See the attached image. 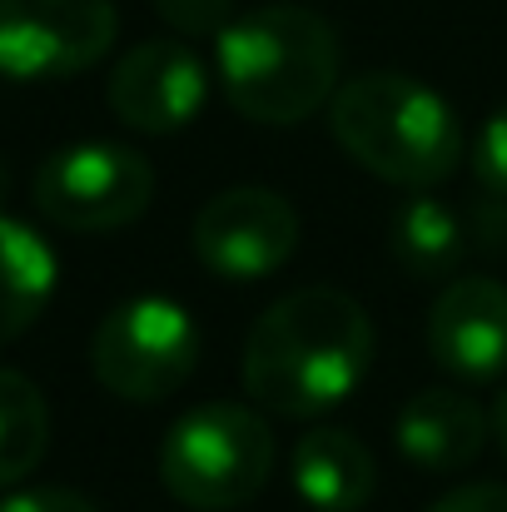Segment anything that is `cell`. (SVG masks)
<instances>
[{"label":"cell","mask_w":507,"mask_h":512,"mask_svg":"<svg viewBox=\"0 0 507 512\" xmlns=\"http://www.w3.org/2000/svg\"><path fill=\"white\" fill-rule=\"evenodd\" d=\"M373 363V324L343 289H294L259 314L244 343V388L264 413L314 418L338 408Z\"/></svg>","instance_id":"cell-1"},{"label":"cell","mask_w":507,"mask_h":512,"mask_svg":"<svg viewBox=\"0 0 507 512\" xmlns=\"http://www.w3.org/2000/svg\"><path fill=\"white\" fill-rule=\"evenodd\" d=\"M5 184H10V174H5V160H0V204H5Z\"/></svg>","instance_id":"cell-22"},{"label":"cell","mask_w":507,"mask_h":512,"mask_svg":"<svg viewBox=\"0 0 507 512\" xmlns=\"http://www.w3.org/2000/svg\"><path fill=\"white\" fill-rule=\"evenodd\" d=\"M388 254L398 259V269L408 279H453L463 254H468V229L463 219L433 199V194H413L398 214H393V229H388Z\"/></svg>","instance_id":"cell-14"},{"label":"cell","mask_w":507,"mask_h":512,"mask_svg":"<svg viewBox=\"0 0 507 512\" xmlns=\"http://www.w3.org/2000/svg\"><path fill=\"white\" fill-rule=\"evenodd\" d=\"M493 204H483L478 214H473V224H488V229H473V239L478 244H488V249H498V254H507V209H498L503 199L498 194H488Z\"/></svg>","instance_id":"cell-20"},{"label":"cell","mask_w":507,"mask_h":512,"mask_svg":"<svg viewBox=\"0 0 507 512\" xmlns=\"http://www.w3.org/2000/svg\"><path fill=\"white\" fill-rule=\"evenodd\" d=\"M329 130L353 165L403 189L453 179L468 150L453 105L403 70H363L343 80L329 100Z\"/></svg>","instance_id":"cell-3"},{"label":"cell","mask_w":507,"mask_h":512,"mask_svg":"<svg viewBox=\"0 0 507 512\" xmlns=\"http://www.w3.org/2000/svg\"><path fill=\"white\" fill-rule=\"evenodd\" d=\"M155 10L169 30H179L189 40H199V35L219 40V30L234 20V0H155Z\"/></svg>","instance_id":"cell-17"},{"label":"cell","mask_w":507,"mask_h":512,"mask_svg":"<svg viewBox=\"0 0 507 512\" xmlns=\"http://www.w3.org/2000/svg\"><path fill=\"white\" fill-rule=\"evenodd\" d=\"M294 488L314 512H358L378 488V463L363 438L338 423H319L294 448Z\"/></svg>","instance_id":"cell-12"},{"label":"cell","mask_w":507,"mask_h":512,"mask_svg":"<svg viewBox=\"0 0 507 512\" xmlns=\"http://www.w3.org/2000/svg\"><path fill=\"white\" fill-rule=\"evenodd\" d=\"M473 174L488 194L507 199V105H498L488 115V125L473 140Z\"/></svg>","instance_id":"cell-16"},{"label":"cell","mask_w":507,"mask_h":512,"mask_svg":"<svg viewBox=\"0 0 507 512\" xmlns=\"http://www.w3.org/2000/svg\"><path fill=\"white\" fill-rule=\"evenodd\" d=\"M274 473V428L249 403H199L160 443V483L194 512L244 508Z\"/></svg>","instance_id":"cell-4"},{"label":"cell","mask_w":507,"mask_h":512,"mask_svg":"<svg viewBox=\"0 0 507 512\" xmlns=\"http://www.w3.org/2000/svg\"><path fill=\"white\" fill-rule=\"evenodd\" d=\"M194 363L199 324L160 294L115 304L90 339V368L100 388H110L125 403H165L169 393L184 388Z\"/></svg>","instance_id":"cell-5"},{"label":"cell","mask_w":507,"mask_h":512,"mask_svg":"<svg viewBox=\"0 0 507 512\" xmlns=\"http://www.w3.org/2000/svg\"><path fill=\"white\" fill-rule=\"evenodd\" d=\"M0 512H100L85 493L75 488H25V493H10Z\"/></svg>","instance_id":"cell-18"},{"label":"cell","mask_w":507,"mask_h":512,"mask_svg":"<svg viewBox=\"0 0 507 512\" xmlns=\"http://www.w3.org/2000/svg\"><path fill=\"white\" fill-rule=\"evenodd\" d=\"M219 85L254 125H304L338 90V35L309 5H259L234 15L219 40Z\"/></svg>","instance_id":"cell-2"},{"label":"cell","mask_w":507,"mask_h":512,"mask_svg":"<svg viewBox=\"0 0 507 512\" xmlns=\"http://www.w3.org/2000/svg\"><path fill=\"white\" fill-rule=\"evenodd\" d=\"M60 279L55 249L25 219L0 214V348L15 343L50 304Z\"/></svg>","instance_id":"cell-13"},{"label":"cell","mask_w":507,"mask_h":512,"mask_svg":"<svg viewBox=\"0 0 507 512\" xmlns=\"http://www.w3.org/2000/svg\"><path fill=\"white\" fill-rule=\"evenodd\" d=\"M189 244L214 279L254 284V279L279 274L294 259L299 214L284 194H274L264 184H234V189H219L194 214Z\"/></svg>","instance_id":"cell-8"},{"label":"cell","mask_w":507,"mask_h":512,"mask_svg":"<svg viewBox=\"0 0 507 512\" xmlns=\"http://www.w3.org/2000/svg\"><path fill=\"white\" fill-rule=\"evenodd\" d=\"M45 448H50L45 393L25 373L0 368V488H15L20 478H30Z\"/></svg>","instance_id":"cell-15"},{"label":"cell","mask_w":507,"mask_h":512,"mask_svg":"<svg viewBox=\"0 0 507 512\" xmlns=\"http://www.w3.org/2000/svg\"><path fill=\"white\" fill-rule=\"evenodd\" d=\"M120 35L115 0H0V75L65 80L110 55Z\"/></svg>","instance_id":"cell-7"},{"label":"cell","mask_w":507,"mask_h":512,"mask_svg":"<svg viewBox=\"0 0 507 512\" xmlns=\"http://www.w3.org/2000/svg\"><path fill=\"white\" fill-rule=\"evenodd\" d=\"M493 433H498V448H503V458H507V383H503V393H498V403H493Z\"/></svg>","instance_id":"cell-21"},{"label":"cell","mask_w":507,"mask_h":512,"mask_svg":"<svg viewBox=\"0 0 507 512\" xmlns=\"http://www.w3.org/2000/svg\"><path fill=\"white\" fill-rule=\"evenodd\" d=\"M105 95L120 125L140 135H174L204 110L209 75L184 40H140L110 70Z\"/></svg>","instance_id":"cell-9"},{"label":"cell","mask_w":507,"mask_h":512,"mask_svg":"<svg viewBox=\"0 0 507 512\" xmlns=\"http://www.w3.org/2000/svg\"><path fill=\"white\" fill-rule=\"evenodd\" d=\"M428 512H507V483H468L438 498Z\"/></svg>","instance_id":"cell-19"},{"label":"cell","mask_w":507,"mask_h":512,"mask_svg":"<svg viewBox=\"0 0 507 512\" xmlns=\"http://www.w3.org/2000/svg\"><path fill=\"white\" fill-rule=\"evenodd\" d=\"M488 433H493V418L463 388H423L398 408V423H393L398 453L423 473L468 468L483 453Z\"/></svg>","instance_id":"cell-11"},{"label":"cell","mask_w":507,"mask_h":512,"mask_svg":"<svg viewBox=\"0 0 507 512\" xmlns=\"http://www.w3.org/2000/svg\"><path fill=\"white\" fill-rule=\"evenodd\" d=\"M428 348L458 383H493L507 373V284L488 274H458L433 299Z\"/></svg>","instance_id":"cell-10"},{"label":"cell","mask_w":507,"mask_h":512,"mask_svg":"<svg viewBox=\"0 0 507 512\" xmlns=\"http://www.w3.org/2000/svg\"><path fill=\"white\" fill-rule=\"evenodd\" d=\"M35 209L70 234H115L155 199V165L115 140H80L40 160Z\"/></svg>","instance_id":"cell-6"}]
</instances>
